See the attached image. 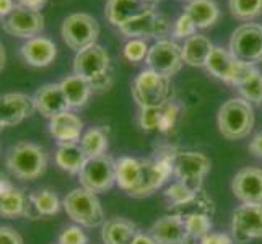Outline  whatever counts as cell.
Returning <instances> with one entry per match:
<instances>
[{
    "instance_id": "5",
    "label": "cell",
    "mask_w": 262,
    "mask_h": 244,
    "mask_svg": "<svg viewBox=\"0 0 262 244\" xmlns=\"http://www.w3.org/2000/svg\"><path fill=\"white\" fill-rule=\"evenodd\" d=\"M130 92L140 109L143 107H161L173 101L174 86L169 77L145 69L134 78Z\"/></svg>"
},
{
    "instance_id": "27",
    "label": "cell",
    "mask_w": 262,
    "mask_h": 244,
    "mask_svg": "<svg viewBox=\"0 0 262 244\" xmlns=\"http://www.w3.org/2000/svg\"><path fill=\"white\" fill-rule=\"evenodd\" d=\"M184 13L192 18L197 30H207L220 20V7L215 0H191L186 4Z\"/></svg>"
},
{
    "instance_id": "41",
    "label": "cell",
    "mask_w": 262,
    "mask_h": 244,
    "mask_svg": "<svg viewBox=\"0 0 262 244\" xmlns=\"http://www.w3.org/2000/svg\"><path fill=\"white\" fill-rule=\"evenodd\" d=\"M199 244H234L231 234L220 233V231H210L201 239Z\"/></svg>"
},
{
    "instance_id": "11",
    "label": "cell",
    "mask_w": 262,
    "mask_h": 244,
    "mask_svg": "<svg viewBox=\"0 0 262 244\" xmlns=\"http://www.w3.org/2000/svg\"><path fill=\"white\" fill-rule=\"evenodd\" d=\"M230 52L238 60L249 65L262 62V25L243 23L230 38Z\"/></svg>"
},
{
    "instance_id": "6",
    "label": "cell",
    "mask_w": 262,
    "mask_h": 244,
    "mask_svg": "<svg viewBox=\"0 0 262 244\" xmlns=\"http://www.w3.org/2000/svg\"><path fill=\"white\" fill-rule=\"evenodd\" d=\"M62 209L72 221L83 228H98L106 221L98 194L90 192L83 187H75L67 192L62 198Z\"/></svg>"
},
{
    "instance_id": "7",
    "label": "cell",
    "mask_w": 262,
    "mask_h": 244,
    "mask_svg": "<svg viewBox=\"0 0 262 244\" xmlns=\"http://www.w3.org/2000/svg\"><path fill=\"white\" fill-rule=\"evenodd\" d=\"M212 169L210 158L202 151L173 147V173L174 179L184 183L192 191H202L204 181Z\"/></svg>"
},
{
    "instance_id": "2",
    "label": "cell",
    "mask_w": 262,
    "mask_h": 244,
    "mask_svg": "<svg viewBox=\"0 0 262 244\" xmlns=\"http://www.w3.org/2000/svg\"><path fill=\"white\" fill-rule=\"evenodd\" d=\"M74 74L85 78L93 93L107 92L114 81L110 52L98 42L75 52Z\"/></svg>"
},
{
    "instance_id": "17",
    "label": "cell",
    "mask_w": 262,
    "mask_h": 244,
    "mask_svg": "<svg viewBox=\"0 0 262 244\" xmlns=\"http://www.w3.org/2000/svg\"><path fill=\"white\" fill-rule=\"evenodd\" d=\"M36 111L33 96L26 93H5L0 95V121L5 127L21 124Z\"/></svg>"
},
{
    "instance_id": "12",
    "label": "cell",
    "mask_w": 262,
    "mask_h": 244,
    "mask_svg": "<svg viewBox=\"0 0 262 244\" xmlns=\"http://www.w3.org/2000/svg\"><path fill=\"white\" fill-rule=\"evenodd\" d=\"M145 64L150 70H155L158 74L171 78L173 75L179 74L184 65L183 51L173 39H158L150 46Z\"/></svg>"
},
{
    "instance_id": "3",
    "label": "cell",
    "mask_w": 262,
    "mask_h": 244,
    "mask_svg": "<svg viewBox=\"0 0 262 244\" xmlns=\"http://www.w3.org/2000/svg\"><path fill=\"white\" fill-rule=\"evenodd\" d=\"M48 165V151L33 142H18L8 148L5 155L8 173L20 181H34L41 178L46 173Z\"/></svg>"
},
{
    "instance_id": "32",
    "label": "cell",
    "mask_w": 262,
    "mask_h": 244,
    "mask_svg": "<svg viewBox=\"0 0 262 244\" xmlns=\"http://www.w3.org/2000/svg\"><path fill=\"white\" fill-rule=\"evenodd\" d=\"M183 220L187 233L186 244H199L205 234L210 233L213 228L212 216L209 215H191Z\"/></svg>"
},
{
    "instance_id": "29",
    "label": "cell",
    "mask_w": 262,
    "mask_h": 244,
    "mask_svg": "<svg viewBox=\"0 0 262 244\" xmlns=\"http://www.w3.org/2000/svg\"><path fill=\"white\" fill-rule=\"evenodd\" d=\"M78 143L86 153L88 158L103 157L107 153V148H110V132L103 125L90 127L88 130L83 132Z\"/></svg>"
},
{
    "instance_id": "37",
    "label": "cell",
    "mask_w": 262,
    "mask_h": 244,
    "mask_svg": "<svg viewBox=\"0 0 262 244\" xmlns=\"http://www.w3.org/2000/svg\"><path fill=\"white\" fill-rule=\"evenodd\" d=\"M148 51L150 46L145 39H129L124 44V57L129 62H134V64L145 60L148 56Z\"/></svg>"
},
{
    "instance_id": "24",
    "label": "cell",
    "mask_w": 262,
    "mask_h": 244,
    "mask_svg": "<svg viewBox=\"0 0 262 244\" xmlns=\"http://www.w3.org/2000/svg\"><path fill=\"white\" fill-rule=\"evenodd\" d=\"M213 48V42L205 34L195 33L191 38H187L181 46L184 64L189 67H205Z\"/></svg>"
},
{
    "instance_id": "31",
    "label": "cell",
    "mask_w": 262,
    "mask_h": 244,
    "mask_svg": "<svg viewBox=\"0 0 262 244\" xmlns=\"http://www.w3.org/2000/svg\"><path fill=\"white\" fill-rule=\"evenodd\" d=\"M30 197L36 212L39 215V218L57 215L62 209V201L51 189H39V191L30 194Z\"/></svg>"
},
{
    "instance_id": "13",
    "label": "cell",
    "mask_w": 262,
    "mask_h": 244,
    "mask_svg": "<svg viewBox=\"0 0 262 244\" xmlns=\"http://www.w3.org/2000/svg\"><path fill=\"white\" fill-rule=\"evenodd\" d=\"M231 238L234 244L262 239V207L241 204L231 216Z\"/></svg>"
},
{
    "instance_id": "8",
    "label": "cell",
    "mask_w": 262,
    "mask_h": 244,
    "mask_svg": "<svg viewBox=\"0 0 262 244\" xmlns=\"http://www.w3.org/2000/svg\"><path fill=\"white\" fill-rule=\"evenodd\" d=\"M101 28L98 20L90 13L75 12L64 18L60 26V36L66 46L72 51H82L88 46L96 44Z\"/></svg>"
},
{
    "instance_id": "4",
    "label": "cell",
    "mask_w": 262,
    "mask_h": 244,
    "mask_svg": "<svg viewBox=\"0 0 262 244\" xmlns=\"http://www.w3.org/2000/svg\"><path fill=\"white\" fill-rule=\"evenodd\" d=\"M254 107L241 96L225 101L216 116L219 130L227 140H243L254 129Z\"/></svg>"
},
{
    "instance_id": "10",
    "label": "cell",
    "mask_w": 262,
    "mask_h": 244,
    "mask_svg": "<svg viewBox=\"0 0 262 244\" xmlns=\"http://www.w3.org/2000/svg\"><path fill=\"white\" fill-rule=\"evenodd\" d=\"M80 187L93 194H103L116 186V160L111 155L88 158L78 174Z\"/></svg>"
},
{
    "instance_id": "14",
    "label": "cell",
    "mask_w": 262,
    "mask_h": 244,
    "mask_svg": "<svg viewBox=\"0 0 262 244\" xmlns=\"http://www.w3.org/2000/svg\"><path fill=\"white\" fill-rule=\"evenodd\" d=\"M173 28V25L169 23L168 18L163 13H158L157 10H150L147 13H143L142 16L135 18L130 23H127L119 31L127 36L129 39H150L155 38L165 39V36Z\"/></svg>"
},
{
    "instance_id": "22",
    "label": "cell",
    "mask_w": 262,
    "mask_h": 244,
    "mask_svg": "<svg viewBox=\"0 0 262 244\" xmlns=\"http://www.w3.org/2000/svg\"><path fill=\"white\" fill-rule=\"evenodd\" d=\"M158 244H186L187 233L184 227V220L178 215L166 212V215L151 225L148 231Z\"/></svg>"
},
{
    "instance_id": "42",
    "label": "cell",
    "mask_w": 262,
    "mask_h": 244,
    "mask_svg": "<svg viewBox=\"0 0 262 244\" xmlns=\"http://www.w3.org/2000/svg\"><path fill=\"white\" fill-rule=\"evenodd\" d=\"M0 244H25L21 234L12 227H0Z\"/></svg>"
},
{
    "instance_id": "23",
    "label": "cell",
    "mask_w": 262,
    "mask_h": 244,
    "mask_svg": "<svg viewBox=\"0 0 262 244\" xmlns=\"http://www.w3.org/2000/svg\"><path fill=\"white\" fill-rule=\"evenodd\" d=\"M139 231V227L134 221L114 216L101 225V239L104 244H132Z\"/></svg>"
},
{
    "instance_id": "44",
    "label": "cell",
    "mask_w": 262,
    "mask_h": 244,
    "mask_svg": "<svg viewBox=\"0 0 262 244\" xmlns=\"http://www.w3.org/2000/svg\"><path fill=\"white\" fill-rule=\"evenodd\" d=\"M48 0H16V5L25 7V8H30V10L34 12H41L44 7H46Z\"/></svg>"
},
{
    "instance_id": "9",
    "label": "cell",
    "mask_w": 262,
    "mask_h": 244,
    "mask_svg": "<svg viewBox=\"0 0 262 244\" xmlns=\"http://www.w3.org/2000/svg\"><path fill=\"white\" fill-rule=\"evenodd\" d=\"M205 69L213 78L236 88L254 72L256 67L238 60L230 52V49L215 46L209 60H207Z\"/></svg>"
},
{
    "instance_id": "30",
    "label": "cell",
    "mask_w": 262,
    "mask_h": 244,
    "mask_svg": "<svg viewBox=\"0 0 262 244\" xmlns=\"http://www.w3.org/2000/svg\"><path fill=\"white\" fill-rule=\"evenodd\" d=\"M28 194H25L20 187H13L10 192L0 195V216L4 218H21L25 216Z\"/></svg>"
},
{
    "instance_id": "46",
    "label": "cell",
    "mask_w": 262,
    "mask_h": 244,
    "mask_svg": "<svg viewBox=\"0 0 262 244\" xmlns=\"http://www.w3.org/2000/svg\"><path fill=\"white\" fill-rule=\"evenodd\" d=\"M132 244H158V242L155 241V238H153L150 233H145V231H139L137 236L134 238Z\"/></svg>"
},
{
    "instance_id": "48",
    "label": "cell",
    "mask_w": 262,
    "mask_h": 244,
    "mask_svg": "<svg viewBox=\"0 0 262 244\" xmlns=\"http://www.w3.org/2000/svg\"><path fill=\"white\" fill-rule=\"evenodd\" d=\"M5 62H7V52H5L4 44L0 42V72L4 70V67H5Z\"/></svg>"
},
{
    "instance_id": "16",
    "label": "cell",
    "mask_w": 262,
    "mask_h": 244,
    "mask_svg": "<svg viewBox=\"0 0 262 244\" xmlns=\"http://www.w3.org/2000/svg\"><path fill=\"white\" fill-rule=\"evenodd\" d=\"M233 195L245 205L262 207V168H243L231 181Z\"/></svg>"
},
{
    "instance_id": "1",
    "label": "cell",
    "mask_w": 262,
    "mask_h": 244,
    "mask_svg": "<svg viewBox=\"0 0 262 244\" xmlns=\"http://www.w3.org/2000/svg\"><path fill=\"white\" fill-rule=\"evenodd\" d=\"M171 176H174L173 147L160 148L151 158L121 157L116 160V186L135 198L158 192Z\"/></svg>"
},
{
    "instance_id": "20",
    "label": "cell",
    "mask_w": 262,
    "mask_h": 244,
    "mask_svg": "<svg viewBox=\"0 0 262 244\" xmlns=\"http://www.w3.org/2000/svg\"><path fill=\"white\" fill-rule=\"evenodd\" d=\"M20 56L28 65L36 69L49 67L57 57V44L46 36L26 39L20 48Z\"/></svg>"
},
{
    "instance_id": "19",
    "label": "cell",
    "mask_w": 262,
    "mask_h": 244,
    "mask_svg": "<svg viewBox=\"0 0 262 244\" xmlns=\"http://www.w3.org/2000/svg\"><path fill=\"white\" fill-rule=\"evenodd\" d=\"M48 121L49 135L57 142V145H62V143H78L85 132L83 121L72 109L54 116Z\"/></svg>"
},
{
    "instance_id": "35",
    "label": "cell",
    "mask_w": 262,
    "mask_h": 244,
    "mask_svg": "<svg viewBox=\"0 0 262 244\" xmlns=\"http://www.w3.org/2000/svg\"><path fill=\"white\" fill-rule=\"evenodd\" d=\"M197 192L192 191V189L189 187V186H186L184 183H181V181L174 179L173 183H169L165 187L163 195H165V198L168 201V205L169 207H174V205H181V204H186L187 201H191V198Z\"/></svg>"
},
{
    "instance_id": "21",
    "label": "cell",
    "mask_w": 262,
    "mask_h": 244,
    "mask_svg": "<svg viewBox=\"0 0 262 244\" xmlns=\"http://www.w3.org/2000/svg\"><path fill=\"white\" fill-rule=\"evenodd\" d=\"M33 99H34L36 111L42 117H46V119H51V117L70 109V106L64 96V92H62L59 83L42 85L41 88L36 90Z\"/></svg>"
},
{
    "instance_id": "38",
    "label": "cell",
    "mask_w": 262,
    "mask_h": 244,
    "mask_svg": "<svg viewBox=\"0 0 262 244\" xmlns=\"http://www.w3.org/2000/svg\"><path fill=\"white\" fill-rule=\"evenodd\" d=\"M90 236L86 234L85 228L80 225H69L59 233L57 244H88Z\"/></svg>"
},
{
    "instance_id": "28",
    "label": "cell",
    "mask_w": 262,
    "mask_h": 244,
    "mask_svg": "<svg viewBox=\"0 0 262 244\" xmlns=\"http://www.w3.org/2000/svg\"><path fill=\"white\" fill-rule=\"evenodd\" d=\"M168 212L178 215L179 218H187L191 215H215V201L212 198L210 194H207L204 189L199 191L191 201H187L186 204L168 207Z\"/></svg>"
},
{
    "instance_id": "26",
    "label": "cell",
    "mask_w": 262,
    "mask_h": 244,
    "mask_svg": "<svg viewBox=\"0 0 262 244\" xmlns=\"http://www.w3.org/2000/svg\"><path fill=\"white\" fill-rule=\"evenodd\" d=\"M59 85L62 88V92H64V96L67 99L70 109H80V107H83L93 93V90L90 86L88 81L75 74L62 78L59 81Z\"/></svg>"
},
{
    "instance_id": "33",
    "label": "cell",
    "mask_w": 262,
    "mask_h": 244,
    "mask_svg": "<svg viewBox=\"0 0 262 244\" xmlns=\"http://www.w3.org/2000/svg\"><path fill=\"white\" fill-rule=\"evenodd\" d=\"M228 7L234 18L246 23L262 16V0H228Z\"/></svg>"
},
{
    "instance_id": "43",
    "label": "cell",
    "mask_w": 262,
    "mask_h": 244,
    "mask_svg": "<svg viewBox=\"0 0 262 244\" xmlns=\"http://www.w3.org/2000/svg\"><path fill=\"white\" fill-rule=\"evenodd\" d=\"M249 151L256 158L262 160V130L257 132L254 137L251 139V142H249Z\"/></svg>"
},
{
    "instance_id": "34",
    "label": "cell",
    "mask_w": 262,
    "mask_h": 244,
    "mask_svg": "<svg viewBox=\"0 0 262 244\" xmlns=\"http://www.w3.org/2000/svg\"><path fill=\"white\" fill-rule=\"evenodd\" d=\"M243 99H246L252 106L262 104V72L256 67L254 72L236 86Z\"/></svg>"
},
{
    "instance_id": "45",
    "label": "cell",
    "mask_w": 262,
    "mask_h": 244,
    "mask_svg": "<svg viewBox=\"0 0 262 244\" xmlns=\"http://www.w3.org/2000/svg\"><path fill=\"white\" fill-rule=\"evenodd\" d=\"M15 8H16V0H0V21H4Z\"/></svg>"
},
{
    "instance_id": "47",
    "label": "cell",
    "mask_w": 262,
    "mask_h": 244,
    "mask_svg": "<svg viewBox=\"0 0 262 244\" xmlns=\"http://www.w3.org/2000/svg\"><path fill=\"white\" fill-rule=\"evenodd\" d=\"M13 187H15V184L12 183L10 178H7L5 174H0V195L10 192Z\"/></svg>"
},
{
    "instance_id": "40",
    "label": "cell",
    "mask_w": 262,
    "mask_h": 244,
    "mask_svg": "<svg viewBox=\"0 0 262 244\" xmlns=\"http://www.w3.org/2000/svg\"><path fill=\"white\" fill-rule=\"evenodd\" d=\"M179 104H176L174 101L168 103L166 106H163V114H161V122H160V129L158 132L161 134H171L178 125V121H179Z\"/></svg>"
},
{
    "instance_id": "39",
    "label": "cell",
    "mask_w": 262,
    "mask_h": 244,
    "mask_svg": "<svg viewBox=\"0 0 262 244\" xmlns=\"http://www.w3.org/2000/svg\"><path fill=\"white\" fill-rule=\"evenodd\" d=\"M195 33H197V26L187 13H181L174 20L173 28H171V34H173L174 39L186 41L187 38H191V36H194Z\"/></svg>"
},
{
    "instance_id": "50",
    "label": "cell",
    "mask_w": 262,
    "mask_h": 244,
    "mask_svg": "<svg viewBox=\"0 0 262 244\" xmlns=\"http://www.w3.org/2000/svg\"><path fill=\"white\" fill-rule=\"evenodd\" d=\"M4 129H5V125H4V124H2V121H0V132H2V130H4Z\"/></svg>"
},
{
    "instance_id": "15",
    "label": "cell",
    "mask_w": 262,
    "mask_h": 244,
    "mask_svg": "<svg viewBox=\"0 0 262 244\" xmlns=\"http://www.w3.org/2000/svg\"><path fill=\"white\" fill-rule=\"evenodd\" d=\"M2 30L20 39H31L44 30V16L41 12L16 5L15 10L2 21Z\"/></svg>"
},
{
    "instance_id": "18",
    "label": "cell",
    "mask_w": 262,
    "mask_h": 244,
    "mask_svg": "<svg viewBox=\"0 0 262 244\" xmlns=\"http://www.w3.org/2000/svg\"><path fill=\"white\" fill-rule=\"evenodd\" d=\"M150 10H155V5L145 0H107L104 5V18L119 30Z\"/></svg>"
},
{
    "instance_id": "49",
    "label": "cell",
    "mask_w": 262,
    "mask_h": 244,
    "mask_svg": "<svg viewBox=\"0 0 262 244\" xmlns=\"http://www.w3.org/2000/svg\"><path fill=\"white\" fill-rule=\"evenodd\" d=\"M145 2H148V4H151V5H157L158 0H145Z\"/></svg>"
},
{
    "instance_id": "51",
    "label": "cell",
    "mask_w": 262,
    "mask_h": 244,
    "mask_svg": "<svg viewBox=\"0 0 262 244\" xmlns=\"http://www.w3.org/2000/svg\"><path fill=\"white\" fill-rule=\"evenodd\" d=\"M184 2H191V0H184Z\"/></svg>"
},
{
    "instance_id": "25",
    "label": "cell",
    "mask_w": 262,
    "mask_h": 244,
    "mask_svg": "<svg viewBox=\"0 0 262 244\" xmlns=\"http://www.w3.org/2000/svg\"><path fill=\"white\" fill-rule=\"evenodd\" d=\"M54 161L56 165L69 174H80L85 163L88 161L86 153L80 147V143H62L57 145L54 153Z\"/></svg>"
},
{
    "instance_id": "36",
    "label": "cell",
    "mask_w": 262,
    "mask_h": 244,
    "mask_svg": "<svg viewBox=\"0 0 262 244\" xmlns=\"http://www.w3.org/2000/svg\"><path fill=\"white\" fill-rule=\"evenodd\" d=\"M161 114H163V106L161 107H143L139 114V125L145 132H158Z\"/></svg>"
}]
</instances>
